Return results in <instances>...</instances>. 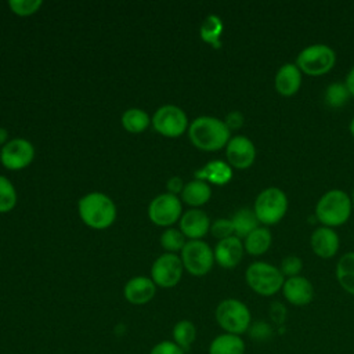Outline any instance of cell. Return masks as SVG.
Instances as JSON below:
<instances>
[{
  "mask_svg": "<svg viewBox=\"0 0 354 354\" xmlns=\"http://www.w3.org/2000/svg\"><path fill=\"white\" fill-rule=\"evenodd\" d=\"M216 322L225 333L242 336L252 325V314L249 307L238 299L221 300L214 311Z\"/></svg>",
  "mask_w": 354,
  "mask_h": 354,
  "instance_id": "277c9868",
  "label": "cell"
},
{
  "mask_svg": "<svg viewBox=\"0 0 354 354\" xmlns=\"http://www.w3.org/2000/svg\"><path fill=\"white\" fill-rule=\"evenodd\" d=\"M245 340L232 333H220L209 344V354H245Z\"/></svg>",
  "mask_w": 354,
  "mask_h": 354,
  "instance_id": "44dd1931",
  "label": "cell"
},
{
  "mask_svg": "<svg viewBox=\"0 0 354 354\" xmlns=\"http://www.w3.org/2000/svg\"><path fill=\"white\" fill-rule=\"evenodd\" d=\"M82 221L94 228H108L116 218V206L109 196L101 192H91L84 195L77 205Z\"/></svg>",
  "mask_w": 354,
  "mask_h": 354,
  "instance_id": "3957f363",
  "label": "cell"
},
{
  "mask_svg": "<svg viewBox=\"0 0 354 354\" xmlns=\"http://www.w3.org/2000/svg\"><path fill=\"white\" fill-rule=\"evenodd\" d=\"M210 196H212V189H210L209 184L206 181H202L198 178L187 183L181 192L183 201L187 205L194 206V207L205 205L210 199Z\"/></svg>",
  "mask_w": 354,
  "mask_h": 354,
  "instance_id": "603a6c76",
  "label": "cell"
},
{
  "mask_svg": "<svg viewBox=\"0 0 354 354\" xmlns=\"http://www.w3.org/2000/svg\"><path fill=\"white\" fill-rule=\"evenodd\" d=\"M344 84L347 86L351 97H354V66L348 71V73L346 76V80H344Z\"/></svg>",
  "mask_w": 354,
  "mask_h": 354,
  "instance_id": "f35d334b",
  "label": "cell"
},
{
  "mask_svg": "<svg viewBox=\"0 0 354 354\" xmlns=\"http://www.w3.org/2000/svg\"><path fill=\"white\" fill-rule=\"evenodd\" d=\"M153 129L165 137H178L188 127L185 112L176 105L160 106L152 118Z\"/></svg>",
  "mask_w": 354,
  "mask_h": 354,
  "instance_id": "9c48e42d",
  "label": "cell"
},
{
  "mask_svg": "<svg viewBox=\"0 0 354 354\" xmlns=\"http://www.w3.org/2000/svg\"><path fill=\"white\" fill-rule=\"evenodd\" d=\"M248 332L250 333V336L253 339H257V340H266L272 333L271 326L268 324H266L264 321H257V322L252 324Z\"/></svg>",
  "mask_w": 354,
  "mask_h": 354,
  "instance_id": "d590c367",
  "label": "cell"
},
{
  "mask_svg": "<svg viewBox=\"0 0 354 354\" xmlns=\"http://www.w3.org/2000/svg\"><path fill=\"white\" fill-rule=\"evenodd\" d=\"M351 94L347 88V86L342 82H333L330 84H328L325 94H324V100L325 104L330 108H340L343 105L347 104V101L350 100Z\"/></svg>",
  "mask_w": 354,
  "mask_h": 354,
  "instance_id": "f1b7e54d",
  "label": "cell"
},
{
  "mask_svg": "<svg viewBox=\"0 0 354 354\" xmlns=\"http://www.w3.org/2000/svg\"><path fill=\"white\" fill-rule=\"evenodd\" d=\"M243 252H245L243 243L235 235L218 241V243L216 245V248L213 250L214 260L223 268L236 267L243 257Z\"/></svg>",
  "mask_w": 354,
  "mask_h": 354,
  "instance_id": "2e32d148",
  "label": "cell"
},
{
  "mask_svg": "<svg viewBox=\"0 0 354 354\" xmlns=\"http://www.w3.org/2000/svg\"><path fill=\"white\" fill-rule=\"evenodd\" d=\"M348 129H350V133H351V136L354 137V118L351 119V122H350V126H348Z\"/></svg>",
  "mask_w": 354,
  "mask_h": 354,
  "instance_id": "60d3db41",
  "label": "cell"
},
{
  "mask_svg": "<svg viewBox=\"0 0 354 354\" xmlns=\"http://www.w3.org/2000/svg\"><path fill=\"white\" fill-rule=\"evenodd\" d=\"M183 261L174 253L160 254L152 264L151 279L156 286L173 288L183 277Z\"/></svg>",
  "mask_w": 354,
  "mask_h": 354,
  "instance_id": "8fae6325",
  "label": "cell"
},
{
  "mask_svg": "<svg viewBox=\"0 0 354 354\" xmlns=\"http://www.w3.org/2000/svg\"><path fill=\"white\" fill-rule=\"evenodd\" d=\"M183 188H184V184H183V180L180 177H171L167 181V189L173 195H176L178 192H183Z\"/></svg>",
  "mask_w": 354,
  "mask_h": 354,
  "instance_id": "74e56055",
  "label": "cell"
},
{
  "mask_svg": "<svg viewBox=\"0 0 354 354\" xmlns=\"http://www.w3.org/2000/svg\"><path fill=\"white\" fill-rule=\"evenodd\" d=\"M243 122H245V118L239 111H231L230 113H227L224 119V123L230 129V131L241 129L243 126Z\"/></svg>",
  "mask_w": 354,
  "mask_h": 354,
  "instance_id": "8d00e7d4",
  "label": "cell"
},
{
  "mask_svg": "<svg viewBox=\"0 0 354 354\" xmlns=\"http://www.w3.org/2000/svg\"><path fill=\"white\" fill-rule=\"evenodd\" d=\"M17 205V191L11 181L0 176V213H7Z\"/></svg>",
  "mask_w": 354,
  "mask_h": 354,
  "instance_id": "f546056e",
  "label": "cell"
},
{
  "mask_svg": "<svg viewBox=\"0 0 354 354\" xmlns=\"http://www.w3.org/2000/svg\"><path fill=\"white\" fill-rule=\"evenodd\" d=\"M230 129L224 120L213 116H199L188 127V137L194 147L202 151H218L230 141Z\"/></svg>",
  "mask_w": 354,
  "mask_h": 354,
  "instance_id": "6da1fadb",
  "label": "cell"
},
{
  "mask_svg": "<svg viewBox=\"0 0 354 354\" xmlns=\"http://www.w3.org/2000/svg\"><path fill=\"white\" fill-rule=\"evenodd\" d=\"M351 198L342 189L326 191L315 205V218L325 227L343 225L351 214Z\"/></svg>",
  "mask_w": 354,
  "mask_h": 354,
  "instance_id": "7a4b0ae2",
  "label": "cell"
},
{
  "mask_svg": "<svg viewBox=\"0 0 354 354\" xmlns=\"http://www.w3.org/2000/svg\"><path fill=\"white\" fill-rule=\"evenodd\" d=\"M210 232L217 239H225L234 235V227L231 218H217L213 224H210Z\"/></svg>",
  "mask_w": 354,
  "mask_h": 354,
  "instance_id": "836d02e7",
  "label": "cell"
},
{
  "mask_svg": "<svg viewBox=\"0 0 354 354\" xmlns=\"http://www.w3.org/2000/svg\"><path fill=\"white\" fill-rule=\"evenodd\" d=\"M8 6L14 14L21 17H28L35 14L41 7V1L40 0H11L8 1Z\"/></svg>",
  "mask_w": 354,
  "mask_h": 354,
  "instance_id": "1f68e13d",
  "label": "cell"
},
{
  "mask_svg": "<svg viewBox=\"0 0 354 354\" xmlns=\"http://www.w3.org/2000/svg\"><path fill=\"white\" fill-rule=\"evenodd\" d=\"M156 285L148 277H134L123 288L124 299L131 304H145L155 296Z\"/></svg>",
  "mask_w": 354,
  "mask_h": 354,
  "instance_id": "ac0fdd59",
  "label": "cell"
},
{
  "mask_svg": "<svg viewBox=\"0 0 354 354\" xmlns=\"http://www.w3.org/2000/svg\"><path fill=\"white\" fill-rule=\"evenodd\" d=\"M274 86L281 95L290 97L296 94L301 86V71L293 62L283 64L275 73Z\"/></svg>",
  "mask_w": 354,
  "mask_h": 354,
  "instance_id": "d6986e66",
  "label": "cell"
},
{
  "mask_svg": "<svg viewBox=\"0 0 354 354\" xmlns=\"http://www.w3.org/2000/svg\"><path fill=\"white\" fill-rule=\"evenodd\" d=\"M231 221H232V227H234V235L238 236L239 239L241 238L245 239L260 224L254 212H253V209H249V207L238 209L232 214Z\"/></svg>",
  "mask_w": 354,
  "mask_h": 354,
  "instance_id": "cb8c5ba5",
  "label": "cell"
},
{
  "mask_svg": "<svg viewBox=\"0 0 354 354\" xmlns=\"http://www.w3.org/2000/svg\"><path fill=\"white\" fill-rule=\"evenodd\" d=\"M248 286L260 296H274L282 289L285 277L281 270L267 261H254L249 264L245 272Z\"/></svg>",
  "mask_w": 354,
  "mask_h": 354,
  "instance_id": "5b68a950",
  "label": "cell"
},
{
  "mask_svg": "<svg viewBox=\"0 0 354 354\" xmlns=\"http://www.w3.org/2000/svg\"><path fill=\"white\" fill-rule=\"evenodd\" d=\"M225 156L230 166L243 170L253 165L256 159V147L250 138L235 136L230 138L225 145Z\"/></svg>",
  "mask_w": 354,
  "mask_h": 354,
  "instance_id": "4fadbf2b",
  "label": "cell"
},
{
  "mask_svg": "<svg viewBox=\"0 0 354 354\" xmlns=\"http://www.w3.org/2000/svg\"><path fill=\"white\" fill-rule=\"evenodd\" d=\"M7 136H8L7 130H6V129H3V127H0V144H4V142H6Z\"/></svg>",
  "mask_w": 354,
  "mask_h": 354,
  "instance_id": "ab89813d",
  "label": "cell"
},
{
  "mask_svg": "<svg viewBox=\"0 0 354 354\" xmlns=\"http://www.w3.org/2000/svg\"><path fill=\"white\" fill-rule=\"evenodd\" d=\"M195 177L216 185H224L232 178V169L223 160H210L202 169L195 171Z\"/></svg>",
  "mask_w": 354,
  "mask_h": 354,
  "instance_id": "ffe728a7",
  "label": "cell"
},
{
  "mask_svg": "<svg viewBox=\"0 0 354 354\" xmlns=\"http://www.w3.org/2000/svg\"><path fill=\"white\" fill-rule=\"evenodd\" d=\"M181 201L177 195L166 192L152 199L148 206V216L153 224L167 227L181 218Z\"/></svg>",
  "mask_w": 354,
  "mask_h": 354,
  "instance_id": "30bf717a",
  "label": "cell"
},
{
  "mask_svg": "<svg viewBox=\"0 0 354 354\" xmlns=\"http://www.w3.org/2000/svg\"><path fill=\"white\" fill-rule=\"evenodd\" d=\"M184 234L180 230L176 228H169L160 235V245L163 249H166L169 253L178 252L184 248L185 245Z\"/></svg>",
  "mask_w": 354,
  "mask_h": 354,
  "instance_id": "4dcf8cb0",
  "label": "cell"
},
{
  "mask_svg": "<svg viewBox=\"0 0 354 354\" xmlns=\"http://www.w3.org/2000/svg\"><path fill=\"white\" fill-rule=\"evenodd\" d=\"M336 62V53L324 43H315L304 47L296 57V65L301 73L321 76L328 73Z\"/></svg>",
  "mask_w": 354,
  "mask_h": 354,
  "instance_id": "52a82bcc",
  "label": "cell"
},
{
  "mask_svg": "<svg viewBox=\"0 0 354 354\" xmlns=\"http://www.w3.org/2000/svg\"><path fill=\"white\" fill-rule=\"evenodd\" d=\"M181 261L191 275L202 277L212 270L214 253L206 242L201 239L189 241L181 249Z\"/></svg>",
  "mask_w": 354,
  "mask_h": 354,
  "instance_id": "ba28073f",
  "label": "cell"
},
{
  "mask_svg": "<svg viewBox=\"0 0 354 354\" xmlns=\"http://www.w3.org/2000/svg\"><path fill=\"white\" fill-rule=\"evenodd\" d=\"M201 39L210 44L214 48L221 47V33H223V21L217 15H209L201 25L199 29Z\"/></svg>",
  "mask_w": 354,
  "mask_h": 354,
  "instance_id": "484cf974",
  "label": "cell"
},
{
  "mask_svg": "<svg viewBox=\"0 0 354 354\" xmlns=\"http://www.w3.org/2000/svg\"><path fill=\"white\" fill-rule=\"evenodd\" d=\"M149 354H184V351L173 340H162L151 348Z\"/></svg>",
  "mask_w": 354,
  "mask_h": 354,
  "instance_id": "e575fe53",
  "label": "cell"
},
{
  "mask_svg": "<svg viewBox=\"0 0 354 354\" xmlns=\"http://www.w3.org/2000/svg\"><path fill=\"white\" fill-rule=\"evenodd\" d=\"M35 156L33 145L25 138H15L1 148L0 160L6 169L21 170L30 165Z\"/></svg>",
  "mask_w": 354,
  "mask_h": 354,
  "instance_id": "7c38bea8",
  "label": "cell"
},
{
  "mask_svg": "<svg viewBox=\"0 0 354 354\" xmlns=\"http://www.w3.org/2000/svg\"><path fill=\"white\" fill-rule=\"evenodd\" d=\"M340 239L337 232L330 228L321 225L315 228L310 236V246L311 250L321 259H330L339 250Z\"/></svg>",
  "mask_w": 354,
  "mask_h": 354,
  "instance_id": "9a60e30c",
  "label": "cell"
},
{
  "mask_svg": "<svg viewBox=\"0 0 354 354\" xmlns=\"http://www.w3.org/2000/svg\"><path fill=\"white\" fill-rule=\"evenodd\" d=\"M351 202H353V207H354V191H353V195H351Z\"/></svg>",
  "mask_w": 354,
  "mask_h": 354,
  "instance_id": "b9f144b4",
  "label": "cell"
},
{
  "mask_svg": "<svg viewBox=\"0 0 354 354\" xmlns=\"http://www.w3.org/2000/svg\"><path fill=\"white\" fill-rule=\"evenodd\" d=\"M122 124L129 133H142L149 126V116L142 109L130 108L122 115Z\"/></svg>",
  "mask_w": 354,
  "mask_h": 354,
  "instance_id": "83f0119b",
  "label": "cell"
},
{
  "mask_svg": "<svg viewBox=\"0 0 354 354\" xmlns=\"http://www.w3.org/2000/svg\"><path fill=\"white\" fill-rule=\"evenodd\" d=\"M301 268H303L301 259L297 256H293V254L283 257L281 261V266H279V270L285 278H292V277L300 275Z\"/></svg>",
  "mask_w": 354,
  "mask_h": 354,
  "instance_id": "d6a6232c",
  "label": "cell"
},
{
  "mask_svg": "<svg viewBox=\"0 0 354 354\" xmlns=\"http://www.w3.org/2000/svg\"><path fill=\"white\" fill-rule=\"evenodd\" d=\"M281 292L288 303L297 307L307 306L314 299L313 283L306 277H301V275L285 278Z\"/></svg>",
  "mask_w": 354,
  "mask_h": 354,
  "instance_id": "5bb4252c",
  "label": "cell"
},
{
  "mask_svg": "<svg viewBox=\"0 0 354 354\" xmlns=\"http://www.w3.org/2000/svg\"><path fill=\"white\" fill-rule=\"evenodd\" d=\"M272 242V235L268 227L259 225L254 231H252L243 241L245 252L250 256H261L264 254Z\"/></svg>",
  "mask_w": 354,
  "mask_h": 354,
  "instance_id": "7402d4cb",
  "label": "cell"
},
{
  "mask_svg": "<svg viewBox=\"0 0 354 354\" xmlns=\"http://www.w3.org/2000/svg\"><path fill=\"white\" fill-rule=\"evenodd\" d=\"M173 342L183 350L187 351L194 344L196 339V328L195 325L188 319L178 321L171 330Z\"/></svg>",
  "mask_w": 354,
  "mask_h": 354,
  "instance_id": "4316f807",
  "label": "cell"
},
{
  "mask_svg": "<svg viewBox=\"0 0 354 354\" xmlns=\"http://www.w3.org/2000/svg\"><path fill=\"white\" fill-rule=\"evenodd\" d=\"M180 230L184 236L191 238V241L201 239L210 230L209 216L201 209L187 210L180 218Z\"/></svg>",
  "mask_w": 354,
  "mask_h": 354,
  "instance_id": "e0dca14e",
  "label": "cell"
},
{
  "mask_svg": "<svg viewBox=\"0 0 354 354\" xmlns=\"http://www.w3.org/2000/svg\"><path fill=\"white\" fill-rule=\"evenodd\" d=\"M335 272L343 290L354 296V252H347L339 259Z\"/></svg>",
  "mask_w": 354,
  "mask_h": 354,
  "instance_id": "d4e9b609",
  "label": "cell"
},
{
  "mask_svg": "<svg viewBox=\"0 0 354 354\" xmlns=\"http://www.w3.org/2000/svg\"><path fill=\"white\" fill-rule=\"evenodd\" d=\"M253 212L260 224L266 227L278 224L288 212V196L278 187L264 188L254 201Z\"/></svg>",
  "mask_w": 354,
  "mask_h": 354,
  "instance_id": "8992f818",
  "label": "cell"
}]
</instances>
